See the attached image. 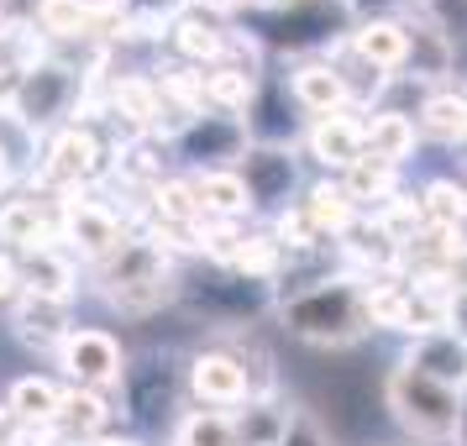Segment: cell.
<instances>
[{
    "label": "cell",
    "mask_w": 467,
    "mask_h": 446,
    "mask_svg": "<svg viewBox=\"0 0 467 446\" xmlns=\"http://www.w3.org/2000/svg\"><path fill=\"white\" fill-rule=\"evenodd\" d=\"M95 278H100L106 299L121 316H148V310H158V305H169L179 295L169 253L148 236H127L106 263H95Z\"/></svg>",
    "instance_id": "cell-1"
},
{
    "label": "cell",
    "mask_w": 467,
    "mask_h": 446,
    "mask_svg": "<svg viewBox=\"0 0 467 446\" xmlns=\"http://www.w3.org/2000/svg\"><path fill=\"white\" fill-rule=\"evenodd\" d=\"M284 326H289V337L310 341V347H347V341H358L368 331L362 289L352 278L305 284L295 295H284Z\"/></svg>",
    "instance_id": "cell-2"
},
{
    "label": "cell",
    "mask_w": 467,
    "mask_h": 446,
    "mask_svg": "<svg viewBox=\"0 0 467 446\" xmlns=\"http://www.w3.org/2000/svg\"><path fill=\"white\" fill-rule=\"evenodd\" d=\"M85 89H89V74L79 64L43 58V64H32L22 74L16 95L5 100V116L43 142V137H53L58 127H68V121L79 116V106H85Z\"/></svg>",
    "instance_id": "cell-3"
},
{
    "label": "cell",
    "mask_w": 467,
    "mask_h": 446,
    "mask_svg": "<svg viewBox=\"0 0 467 446\" xmlns=\"http://www.w3.org/2000/svg\"><path fill=\"white\" fill-rule=\"evenodd\" d=\"M352 37V0H284L268 11H247V37L274 53H310V47Z\"/></svg>",
    "instance_id": "cell-4"
},
{
    "label": "cell",
    "mask_w": 467,
    "mask_h": 446,
    "mask_svg": "<svg viewBox=\"0 0 467 446\" xmlns=\"http://www.w3.org/2000/svg\"><path fill=\"white\" fill-rule=\"evenodd\" d=\"M383 404L394 410V420L404 430H415L425 441H451L462 430V410H467V394L462 389H446V383L415 373L410 362H400L389 373V389H383Z\"/></svg>",
    "instance_id": "cell-5"
},
{
    "label": "cell",
    "mask_w": 467,
    "mask_h": 446,
    "mask_svg": "<svg viewBox=\"0 0 467 446\" xmlns=\"http://www.w3.org/2000/svg\"><path fill=\"white\" fill-rule=\"evenodd\" d=\"M100 173H106L100 131L85 127V121H68L53 137H43V158L32 169V190H43L47 200H68V194H85Z\"/></svg>",
    "instance_id": "cell-6"
},
{
    "label": "cell",
    "mask_w": 467,
    "mask_h": 446,
    "mask_svg": "<svg viewBox=\"0 0 467 446\" xmlns=\"http://www.w3.org/2000/svg\"><path fill=\"white\" fill-rule=\"evenodd\" d=\"M127 236H131L127 221L106 200H95V194H68V200H58V242H64V253L85 257V263H106Z\"/></svg>",
    "instance_id": "cell-7"
},
{
    "label": "cell",
    "mask_w": 467,
    "mask_h": 446,
    "mask_svg": "<svg viewBox=\"0 0 467 446\" xmlns=\"http://www.w3.org/2000/svg\"><path fill=\"white\" fill-rule=\"evenodd\" d=\"M58 368H64L68 389H95V394L121 389L131 373L121 341L110 337L106 326H74L64 341V352H58Z\"/></svg>",
    "instance_id": "cell-8"
},
{
    "label": "cell",
    "mask_w": 467,
    "mask_h": 446,
    "mask_svg": "<svg viewBox=\"0 0 467 446\" xmlns=\"http://www.w3.org/2000/svg\"><path fill=\"white\" fill-rule=\"evenodd\" d=\"M247 148H253L247 121L242 116H221V110H205V116H194L190 127L173 131V152L200 163V169H236L247 158Z\"/></svg>",
    "instance_id": "cell-9"
},
{
    "label": "cell",
    "mask_w": 467,
    "mask_h": 446,
    "mask_svg": "<svg viewBox=\"0 0 467 446\" xmlns=\"http://www.w3.org/2000/svg\"><path fill=\"white\" fill-rule=\"evenodd\" d=\"M184 389L194 394L200 410H221L232 415L253 399V379H247V362L236 352H194L190 373H184Z\"/></svg>",
    "instance_id": "cell-10"
},
{
    "label": "cell",
    "mask_w": 467,
    "mask_h": 446,
    "mask_svg": "<svg viewBox=\"0 0 467 446\" xmlns=\"http://www.w3.org/2000/svg\"><path fill=\"white\" fill-rule=\"evenodd\" d=\"M0 247L5 253H43V247H64L58 242V200H37V194H5L0 200Z\"/></svg>",
    "instance_id": "cell-11"
},
{
    "label": "cell",
    "mask_w": 467,
    "mask_h": 446,
    "mask_svg": "<svg viewBox=\"0 0 467 446\" xmlns=\"http://www.w3.org/2000/svg\"><path fill=\"white\" fill-rule=\"evenodd\" d=\"M305 148H310V158H316V163L347 173L352 163H362V158H368V121H358L352 110L320 116V121H310V131H305Z\"/></svg>",
    "instance_id": "cell-12"
},
{
    "label": "cell",
    "mask_w": 467,
    "mask_h": 446,
    "mask_svg": "<svg viewBox=\"0 0 467 446\" xmlns=\"http://www.w3.org/2000/svg\"><path fill=\"white\" fill-rule=\"evenodd\" d=\"M11 331L22 341L26 352H64L68 331H74V320H68V305L64 299H43V295H22L11 305Z\"/></svg>",
    "instance_id": "cell-13"
},
{
    "label": "cell",
    "mask_w": 467,
    "mask_h": 446,
    "mask_svg": "<svg viewBox=\"0 0 467 446\" xmlns=\"http://www.w3.org/2000/svg\"><path fill=\"white\" fill-rule=\"evenodd\" d=\"M236 173L247 179V194H253V205L263 211H289V194H295V158L289 148H247V158L236 163Z\"/></svg>",
    "instance_id": "cell-14"
},
{
    "label": "cell",
    "mask_w": 467,
    "mask_h": 446,
    "mask_svg": "<svg viewBox=\"0 0 467 446\" xmlns=\"http://www.w3.org/2000/svg\"><path fill=\"white\" fill-rule=\"evenodd\" d=\"M106 116L116 121H127L137 137H152V131H163V89L152 74H121V79H110V95H106Z\"/></svg>",
    "instance_id": "cell-15"
},
{
    "label": "cell",
    "mask_w": 467,
    "mask_h": 446,
    "mask_svg": "<svg viewBox=\"0 0 467 446\" xmlns=\"http://www.w3.org/2000/svg\"><path fill=\"white\" fill-rule=\"evenodd\" d=\"M106 26H116V16H106L89 0H37L32 5V32H43L53 43H95Z\"/></svg>",
    "instance_id": "cell-16"
},
{
    "label": "cell",
    "mask_w": 467,
    "mask_h": 446,
    "mask_svg": "<svg viewBox=\"0 0 467 446\" xmlns=\"http://www.w3.org/2000/svg\"><path fill=\"white\" fill-rule=\"evenodd\" d=\"M284 85H289V95H295V106L310 110L316 121L352 106V85H347V74H341L337 64H326V58H305Z\"/></svg>",
    "instance_id": "cell-17"
},
{
    "label": "cell",
    "mask_w": 467,
    "mask_h": 446,
    "mask_svg": "<svg viewBox=\"0 0 467 446\" xmlns=\"http://www.w3.org/2000/svg\"><path fill=\"white\" fill-rule=\"evenodd\" d=\"M64 399H68V383L47 379V373H22V379L5 389V410L16 415L22 430H53Z\"/></svg>",
    "instance_id": "cell-18"
},
{
    "label": "cell",
    "mask_w": 467,
    "mask_h": 446,
    "mask_svg": "<svg viewBox=\"0 0 467 446\" xmlns=\"http://www.w3.org/2000/svg\"><path fill=\"white\" fill-rule=\"evenodd\" d=\"M169 43L190 68H215V64H226L232 32L215 22V16H205V11H184V16L169 26Z\"/></svg>",
    "instance_id": "cell-19"
},
{
    "label": "cell",
    "mask_w": 467,
    "mask_h": 446,
    "mask_svg": "<svg viewBox=\"0 0 467 446\" xmlns=\"http://www.w3.org/2000/svg\"><path fill=\"white\" fill-rule=\"evenodd\" d=\"M352 53H358L368 68L379 74H394V68L410 64V26L394 22V16H368L362 26H352Z\"/></svg>",
    "instance_id": "cell-20"
},
{
    "label": "cell",
    "mask_w": 467,
    "mask_h": 446,
    "mask_svg": "<svg viewBox=\"0 0 467 446\" xmlns=\"http://www.w3.org/2000/svg\"><path fill=\"white\" fill-rule=\"evenodd\" d=\"M16 263H22V295H43V299L74 305V295H79V263H74V253L43 247V253H26Z\"/></svg>",
    "instance_id": "cell-21"
},
{
    "label": "cell",
    "mask_w": 467,
    "mask_h": 446,
    "mask_svg": "<svg viewBox=\"0 0 467 446\" xmlns=\"http://www.w3.org/2000/svg\"><path fill=\"white\" fill-rule=\"evenodd\" d=\"M410 368L425 373V379L446 383V389H462L467 394V341L457 331H436V337H415L410 347Z\"/></svg>",
    "instance_id": "cell-22"
},
{
    "label": "cell",
    "mask_w": 467,
    "mask_h": 446,
    "mask_svg": "<svg viewBox=\"0 0 467 446\" xmlns=\"http://www.w3.org/2000/svg\"><path fill=\"white\" fill-rule=\"evenodd\" d=\"M194 194H200V211L205 221H242L253 215V194H247V179L236 169H200L194 173Z\"/></svg>",
    "instance_id": "cell-23"
},
{
    "label": "cell",
    "mask_w": 467,
    "mask_h": 446,
    "mask_svg": "<svg viewBox=\"0 0 467 446\" xmlns=\"http://www.w3.org/2000/svg\"><path fill=\"white\" fill-rule=\"evenodd\" d=\"M232 425H236V446H289V436H295V415L268 394L232 410Z\"/></svg>",
    "instance_id": "cell-24"
},
{
    "label": "cell",
    "mask_w": 467,
    "mask_h": 446,
    "mask_svg": "<svg viewBox=\"0 0 467 446\" xmlns=\"http://www.w3.org/2000/svg\"><path fill=\"white\" fill-rule=\"evenodd\" d=\"M106 425H110L106 394H95V389H68L64 410H58V420H53V436L64 446H89L95 436H106Z\"/></svg>",
    "instance_id": "cell-25"
},
{
    "label": "cell",
    "mask_w": 467,
    "mask_h": 446,
    "mask_svg": "<svg viewBox=\"0 0 467 446\" xmlns=\"http://www.w3.org/2000/svg\"><path fill=\"white\" fill-rule=\"evenodd\" d=\"M121 394H127V404H131V415H137V420H169L173 399H179V389L169 383V373H163L158 362L131 368L127 383H121Z\"/></svg>",
    "instance_id": "cell-26"
},
{
    "label": "cell",
    "mask_w": 467,
    "mask_h": 446,
    "mask_svg": "<svg viewBox=\"0 0 467 446\" xmlns=\"http://www.w3.org/2000/svg\"><path fill=\"white\" fill-rule=\"evenodd\" d=\"M184 11H190V0H121L110 37H163Z\"/></svg>",
    "instance_id": "cell-27"
},
{
    "label": "cell",
    "mask_w": 467,
    "mask_h": 446,
    "mask_svg": "<svg viewBox=\"0 0 467 446\" xmlns=\"http://www.w3.org/2000/svg\"><path fill=\"white\" fill-rule=\"evenodd\" d=\"M305 215L316 221L320 236H347L352 226H358V200L347 194V184H316V190L305 194Z\"/></svg>",
    "instance_id": "cell-28"
},
{
    "label": "cell",
    "mask_w": 467,
    "mask_h": 446,
    "mask_svg": "<svg viewBox=\"0 0 467 446\" xmlns=\"http://www.w3.org/2000/svg\"><path fill=\"white\" fill-rule=\"evenodd\" d=\"M152 200V215H158V226H184L194 232L205 211H200V194H194V179H163V184H152L148 190Z\"/></svg>",
    "instance_id": "cell-29"
},
{
    "label": "cell",
    "mask_w": 467,
    "mask_h": 446,
    "mask_svg": "<svg viewBox=\"0 0 467 446\" xmlns=\"http://www.w3.org/2000/svg\"><path fill=\"white\" fill-rule=\"evenodd\" d=\"M368 152L400 169L404 158L415 152V121H410L404 110H379V116L368 121Z\"/></svg>",
    "instance_id": "cell-30"
},
{
    "label": "cell",
    "mask_w": 467,
    "mask_h": 446,
    "mask_svg": "<svg viewBox=\"0 0 467 446\" xmlns=\"http://www.w3.org/2000/svg\"><path fill=\"white\" fill-rule=\"evenodd\" d=\"M420 221L425 226H436V232H462L467 226V184H457V179H436V184H425Z\"/></svg>",
    "instance_id": "cell-31"
},
{
    "label": "cell",
    "mask_w": 467,
    "mask_h": 446,
    "mask_svg": "<svg viewBox=\"0 0 467 446\" xmlns=\"http://www.w3.org/2000/svg\"><path fill=\"white\" fill-rule=\"evenodd\" d=\"M362 310H368V326L410 331V320H415V295L383 278V284H368V289H362Z\"/></svg>",
    "instance_id": "cell-32"
},
{
    "label": "cell",
    "mask_w": 467,
    "mask_h": 446,
    "mask_svg": "<svg viewBox=\"0 0 467 446\" xmlns=\"http://www.w3.org/2000/svg\"><path fill=\"white\" fill-rule=\"evenodd\" d=\"M420 131L441 137V142H467V95H451V89L431 95L420 106Z\"/></svg>",
    "instance_id": "cell-33"
},
{
    "label": "cell",
    "mask_w": 467,
    "mask_h": 446,
    "mask_svg": "<svg viewBox=\"0 0 467 446\" xmlns=\"http://www.w3.org/2000/svg\"><path fill=\"white\" fill-rule=\"evenodd\" d=\"M173 446H236V425L221 410H190L173 425Z\"/></svg>",
    "instance_id": "cell-34"
},
{
    "label": "cell",
    "mask_w": 467,
    "mask_h": 446,
    "mask_svg": "<svg viewBox=\"0 0 467 446\" xmlns=\"http://www.w3.org/2000/svg\"><path fill=\"white\" fill-rule=\"evenodd\" d=\"M341 184H347V194H352V200H394V184H400V169H394V163H383V158H373V152H368L362 163H352V169H347V179H341Z\"/></svg>",
    "instance_id": "cell-35"
},
{
    "label": "cell",
    "mask_w": 467,
    "mask_h": 446,
    "mask_svg": "<svg viewBox=\"0 0 467 446\" xmlns=\"http://www.w3.org/2000/svg\"><path fill=\"white\" fill-rule=\"evenodd\" d=\"M274 242L284 247V253L295 257V253H310L320 242V232H316V221L305 215V205L299 211H278V221H274Z\"/></svg>",
    "instance_id": "cell-36"
},
{
    "label": "cell",
    "mask_w": 467,
    "mask_h": 446,
    "mask_svg": "<svg viewBox=\"0 0 467 446\" xmlns=\"http://www.w3.org/2000/svg\"><path fill=\"white\" fill-rule=\"evenodd\" d=\"M431 11H436V26L446 32L451 53L462 58L467 53V0H431Z\"/></svg>",
    "instance_id": "cell-37"
},
{
    "label": "cell",
    "mask_w": 467,
    "mask_h": 446,
    "mask_svg": "<svg viewBox=\"0 0 467 446\" xmlns=\"http://www.w3.org/2000/svg\"><path fill=\"white\" fill-rule=\"evenodd\" d=\"M16 299H22V263H16V253L0 247V310H11Z\"/></svg>",
    "instance_id": "cell-38"
},
{
    "label": "cell",
    "mask_w": 467,
    "mask_h": 446,
    "mask_svg": "<svg viewBox=\"0 0 467 446\" xmlns=\"http://www.w3.org/2000/svg\"><path fill=\"white\" fill-rule=\"evenodd\" d=\"M446 289L467 295V242H457V253L446 257Z\"/></svg>",
    "instance_id": "cell-39"
},
{
    "label": "cell",
    "mask_w": 467,
    "mask_h": 446,
    "mask_svg": "<svg viewBox=\"0 0 467 446\" xmlns=\"http://www.w3.org/2000/svg\"><path fill=\"white\" fill-rule=\"evenodd\" d=\"M446 331H457L467 341V295H451V305H446Z\"/></svg>",
    "instance_id": "cell-40"
},
{
    "label": "cell",
    "mask_w": 467,
    "mask_h": 446,
    "mask_svg": "<svg viewBox=\"0 0 467 446\" xmlns=\"http://www.w3.org/2000/svg\"><path fill=\"white\" fill-rule=\"evenodd\" d=\"M236 5H247V0H190V11H205V16H226Z\"/></svg>",
    "instance_id": "cell-41"
},
{
    "label": "cell",
    "mask_w": 467,
    "mask_h": 446,
    "mask_svg": "<svg viewBox=\"0 0 467 446\" xmlns=\"http://www.w3.org/2000/svg\"><path fill=\"white\" fill-rule=\"evenodd\" d=\"M11 184H16V158H11V148H5V142H0V194L11 190Z\"/></svg>",
    "instance_id": "cell-42"
},
{
    "label": "cell",
    "mask_w": 467,
    "mask_h": 446,
    "mask_svg": "<svg viewBox=\"0 0 467 446\" xmlns=\"http://www.w3.org/2000/svg\"><path fill=\"white\" fill-rule=\"evenodd\" d=\"M352 5H362V11L379 16V11H389V5H415V0H352Z\"/></svg>",
    "instance_id": "cell-43"
},
{
    "label": "cell",
    "mask_w": 467,
    "mask_h": 446,
    "mask_svg": "<svg viewBox=\"0 0 467 446\" xmlns=\"http://www.w3.org/2000/svg\"><path fill=\"white\" fill-rule=\"evenodd\" d=\"M89 446H142V441H137V436H110L106 430V436H95Z\"/></svg>",
    "instance_id": "cell-44"
},
{
    "label": "cell",
    "mask_w": 467,
    "mask_h": 446,
    "mask_svg": "<svg viewBox=\"0 0 467 446\" xmlns=\"http://www.w3.org/2000/svg\"><path fill=\"white\" fill-rule=\"evenodd\" d=\"M89 5H100L106 16H116V11H121V0H89Z\"/></svg>",
    "instance_id": "cell-45"
},
{
    "label": "cell",
    "mask_w": 467,
    "mask_h": 446,
    "mask_svg": "<svg viewBox=\"0 0 467 446\" xmlns=\"http://www.w3.org/2000/svg\"><path fill=\"white\" fill-rule=\"evenodd\" d=\"M247 5H253V11H268V5H284V0H247Z\"/></svg>",
    "instance_id": "cell-46"
},
{
    "label": "cell",
    "mask_w": 467,
    "mask_h": 446,
    "mask_svg": "<svg viewBox=\"0 0 467 446\" xmlns=\"http://www.w3.org/2000/svg\"><path fill=\"white\" fill-rule=\"evenodd\" d=\"M457 441H462V446H467V410H462V430H457Z\"/></svg>",
    "instance_id": "cell-47"
}]
</instances>
